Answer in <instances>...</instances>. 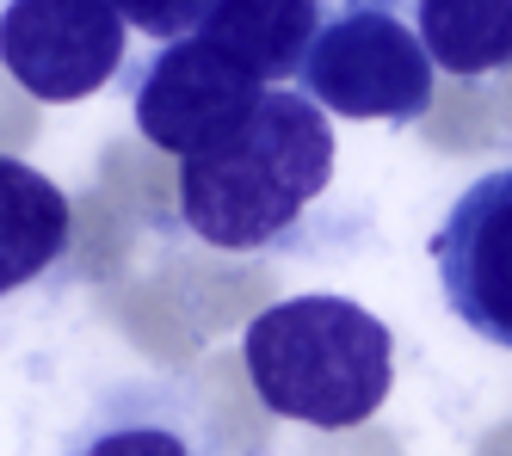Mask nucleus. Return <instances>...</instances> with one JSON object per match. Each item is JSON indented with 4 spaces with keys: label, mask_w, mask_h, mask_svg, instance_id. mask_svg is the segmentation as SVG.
<instances>
[{
    "label": "nucleus",
    "mask_w": 512,
    "mask_h": 456,
    "mask_svg": "<svg viewBox=\"0 0 512 456\" xmlns=\"http://www.w3.org/2000/svg\"><path fill=\"white\" fill-rule=\"evenodd\" d=\"M334 179V124L297 87L266 99L204 155L179 161V216L204 247L260 253L278 247Z\"/></svg>",
    "instance_id": "nucleus-1"
},
{
    "label": "nucleus",
    "mask_w": 512,
    "mask_h": 456,
    "mask_svg": "<svg viewBox=\"0 0 512 456\" xmlns=\"http://www.w3.org/2000/svg\"><path fill=\"white\" fill-rule=\"evenodd\" d=\"M241 364L266 413L315 432H346L389 401L395 333L352 296H284L247 321Z\"/></svg>",
    "instance_id": "nucleus-2"
},
{
    "label": "nucleus",
    "mask_w": 512,
    "mask_h": 456,
    "mask_svg": "<svg viewBox=\"0 0 512 456\" xmlns=\"http://www.w3.org/2000/svg\"><path fill=\"white\" fill-rule=\"evenodd\" d=\"M432 81H438V68H432L426 44L389 7H377V0L327 19L303 74H297V87L321 111L358 118V124H414V118H426Z\"/></svg>",
    "instance_id": "nucleus-3"
},
{
    "label": "nucleus",
    "mask_w": 512,
    "mask_h": 456,
    "mask_svg": "<svg viewBox=\"0 0 512 456\" xmlns=\"http://www.w3.org/2000/svg\"><path fill=\"white\" fill-rule=\"evenodd\" d=\"M124 13L112 0H7L0 7V68L13 87L68 105L87 99L124 68Z\"/></svg>",
    "instance_id": "nucleus-4"
},
{
    "label": "nucleus",
    "mask_w": 512,
    "mask_h": 456,
    "mask_svg": "<svg viewBox=\"0 0 512 456\" xmlns=\"http://www.w3.org/2000/svg\"><path fill=\"white\" fill-rule=\"evenodd\" d=\"M136 99V130L142 142H155L161 155L192 161L204 148L223 142L253 105L266 99V87L247 68H235L223 50H210L204 37H173L161 44V56L149 62V74L130 87Z\"/></svg>",
    "instance_id": "nucleus-5"
},
{
    "label": "nucleus",
    "mask_w": 512,
    "mask_h": 456,
    "mask_svg": "<svg viewBox=\"0 0 512 456\" xmlns=\"http://www.w3.org/2000/svg\"><path fill=\"white\" fill-rule=\"evenodd\" d=\"M432 265L451 315L512 352V167L463 185V198L432 235Z\"/></svg>",
    "instance_id": "nucleus-6"
},
{
    "label": "nucleus",
    "mask_w": 512,
    "mask_h": 456,
    "mask_svg": "<svg viewBox=\"0 0 512 456\" xmlns=\"http://www.w3.org/2000/svg\"><path fill=\"white\" fill-rule=\"evenodd\" d=\"M62 456H210L198 407L173 383H118L62 444Z\"/></svg>",
    "instance_id": "nucleus-7"
},
{
    "label": "nucleus",
    "mask_w": 512,
    "mask_h": 456,
    "mask_svg": "<svg viewBox=\"0 0 512 456\" xmlns=\"http://www.w3.org/2000/svg\"><path fill=\"white\" fill-rule=\"evenodd\" d=\"M321 25H327L321 0H216L192 37H204L210 50H223L260 87H284L303 74Z\"/></svg>",
    "instance_id": "nucleus-8"
},
{
    "label": "nucleus",
    "mask_w": 512,
    "mask_h": 456,
    "mask_svg": "<svg viewBox=\"0 0 512 456\" xmlns=\"http://www.w3.org/2000/svg\"><path fill=\"white\" fill-rule=\"evenodd\" d=\"M75 210L68 192L19 155H0V296L38 284L50 265L68 259Z\"/></svg>",
    "instance_id": "nucleus-9"
},
{
    "label": "nucleus",
    "mask_w": 512,
    "mask_h": 456,
    "mask_svg": "<svg viewBox=\"0 0 512 456\" xmlns=\"http://www.w3.org/2000/svg\"><path fill=\"white\" fill-rule=\"evenodd\" d=\"M420 44L457 81L512 68V0H420Z\"/></svg>",
    "instance_id": "nucleus-10"
},
{
    "label": "nucleus",
    "mask_w": 512,
    "mask_h": 456,
    "mask_svg": "<svg viewBox=\"0 0 512 456\" xmlns=\"http://www.w3.org/2000/svg\"><path fill=\"white\" fill-rule=\"evenodd\" d=\"M112 7L124 13V25L161 37V44H173V37L198 31V19L216 7V0H112Z\"/></svg>",
    "instance_id": "nucleus-11"
}]
</instances>
